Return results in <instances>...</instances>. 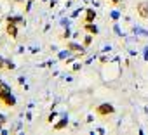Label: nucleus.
<instances>
[{
  "label": "nucleus",
  "instance_id": "nucleus-1",
  "mask_svg": "<svg viewBox=\"0 0 148 135\" xmlns=\"http://www.w3.org/2000/svg\"><path fill=\"white\" fill-rule=\"evenodd\" d=\"M115 113V107L110 104V102H103L96 107V114L98 116H108V114H113Z\"/></svg>",
  "mask_w": 148,
  "mask_h": 135
},
{
  "label": "nucleus",
  "instance_id": "nucleus-2",
  "mask_svg": "<svg viewBox=\"0 0 148 135\" xmlns=\"http://www.w3.org/2000/svg\"><path fill=\"white\" fill-rule=\"evenodd\" d=\"M12 94H11V87L5 83V82H2V80H0V102H5L9 97H11Z\"/></svg>",
  "mask_w": 148,
  "mask_h": 135
},
{
  "label": "nucleus",
  "instance_id": "nucleus-3",
  "mask_svg": "<svg viewBox=\"0 0 148 135\" xmlns=\"http://www.w3.org/2000/svg\"><path fill=\"white\" fill-rule=\"evenodd\" d=\"M136 12H138L139 18L148 19V2H139V4L136 5Z\"/></svg>",
  "mask_w": 148,
  "mask_h": 135
},
{
  "label": "nucleus",
  "instance_id": "nucleus-4",
  "mask_svg": "<svg viewBox=\"0 0 148 135\" xmlns=\"http://www.w3.org/2000/svg\"><path fill=\"white\" fill-rule=\"evenodd\" d=\"M5 33H7L11 38H16V36H18V24L7 21V24H5Z\"/></svg>",
  "mask_w": 148,
  "mask_h": 135
},
{
  "label": "nucleus",
  "instance_id": "nucleus-5",
  "mask_svg": "<svg viewBox=\"0 0 148 135\" xmlns=\"http://www.w3.org/2000/svg\"><path fill=\"white\" fill-rule=\"evenodd\" d=\"M66 49H68V50H73V52L84 54V47H80L79 43H73V42H68V43H66Z\"/></svg>",
  "mask_w": 148,
  "mask_h": 135
},
{
  "label": "nucleus",
  "instance_id": "nucleus-6",
  "mask_svg": "<svg viewBox=\"0 0 148 135\" xmlns=\"http://www.w3.org/2000/svg\"><path fill=\"white\" fill-rule=\"evenodd\" d=\"M94 18H96V11H92V9H87V11H86L84 23H92V21H94Z\"/></svg>",
  "mask_w": 148,
  "mask_h": 135
},
{
  "label": "nucleus",
  "instance_id": "nucleus-7",
  "mask_svg": "<svg viewBox=\"0 0 148 135\" xmlns=\"http://www.w3.org/2000/svg\"><path fill=\"white\" fill-rule=\"evenodd\" d=\"M84 30L91 35H98V28L92 24V23H84Z\"/></svg>",
  "mask_w": 148,
  "mask_h": 135
},
{
  "label": "nucleus",
  "instance_id": "nucleus-8",
  "mask_svg": "<svg viewBox=\"0 0 148 135\" xmlns=\"http://www.w3.org/2000/svg\"><path fill=\"white\" fill-rule=\"evenodd\" d=\"M66 125H68V118H61V119H59V123H56V125H54V130H63Z\"/></svg>",
  "mask_w": 148,
  "mask_h": 135
},
{
  "label": "nucleus",
  "instance_id": "nucleus-9",
  "mask_svg": "<svg viewBox=\"0 0 148 135\" xmlns=\"http://www.w3.org/2000/svg\"><path fill=\"white\" fill-rule=\"evenodd\" d=\"M4 104H5L7 107H12V106L16 104V99H14V95H11V97H9V99H7V101L4 102Z\"/></svg>",
  "mask_w": 148,
  "mask_h": 135
},
{
  "label": "nucleus",
  "instance_id": "nucleus-10",
  "mask_svg": "<svg viewBox=\"0 0 148 135\" xmlns=\"http://www.w3.org/2000/svg\"><path fill=\"white\" fill-rule=\"evenodd\" d=\"M91 43H92V35L89 33V35H87V36L84 38V47H89Z\"/></svg>",
  "mask_w": 148,
  "mask_h": 135
},
{
  "label": "nucleus",
  "instance_id": "nucleus-11",
  "mask_svg": "<svg viewBox=\"0 0 148 135\" xmlns=\"http://www.w3.org/2000/svg\"><path fill=\"white\" fill-rule=\"evenodd\" d=\"M7 21H11V23H16V24H23L25 21H23V18H9Z\"/></svg>",
  "mask_w": 148,
  "mask_h": 135
},
{
  "label": "nucleus",
  "instance_id": "nucleus-12",
  "mask_svg": "<svg viewBox=\"0 0 148 135\" xmlns=\"http://www.w3.org/2000/svg\"><path fill=\"white\" fill-rule=\"evenodd\" d=\"M5 68H7V70H14L16 66H14V64H12L11 61H7V62H5Z\"/></svg>",
  "mask_w": 148,
  "mask_h": 135
},
{
  "label": "nucleus",
  "instance_id": "nucleus-13",
  "mask_svg": "<svg viewBox=\"0 0 148 135\" xmlns=\"http://www.w3.org/2000/svg\"><path fill=\"white\" fill-rule=\"evenodd\" d=\"M5 59H2V57H0V70H4V68H5Z\"/></svg>",
  "mask_w": 148,
  "mask_h": 135
},
{
  "label": "nucleus",
  "instance_id": "nucleus-14",
  "mask_svg": "<svg viewBox=\"0 0 148 135\" xmlns=\"http://www.w3.org/2000/svg\"><path fill=\"white\" fill-rule=\"evenodd\" d=\"M110 2H113V4H119V0H110Z\"/></svg>",
  "mask_w": 148,
  "mask_h": 135
},
{
  "label": "nucleus",
  "instance_id": "nucleus-15",
  "mask_svg": "<svg viewBox=\"0 0 148 135\" xmlns=\"http://www.w3.org/2000/svg\"><path fill=\"white\" fill-rule=\"evenodd\" d=\"M2 125H4V123H0V132H2Z\"/></svg>",
  "mask_w": 148,
  "mask_h": 135
}]
</instances>
